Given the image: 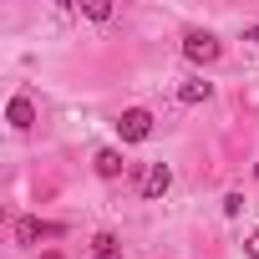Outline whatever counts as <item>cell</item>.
<instances>
[{
  "instance_id": "4",
  "label": "cell",
  "mask_w": 259,
  "mask_h": 259,
  "mask_svg": "<svg viewBox=\"0 0 259 259\" xmlns=\"http://www.w3.org/2000/svg\"><path fill=\"white\" fill-rule=\"evenodd\" d=\"M168 188H173V168H168V163H153L148 178H143V198H163Z\"/></svg>"
},
{
  "instance_id": "5",
  "label": "cell",
  "mask_w": 259,
  "mask_h": 259,
  "mask_svg": "<svg viewBox=\"0 0 259 259\" xmlns=\"http://www.w3.org/2000/svg\"><path fill=\"white\" fill-rule=\"evenodd\" d=\"M6 122L16 127V133H26V127L36 122V107H31V97H11V107H6Z\"/></svg>"
},
{
  "instance_id": "8",
  "label": "cell",
  "mask_w": 259,
  "mask_h": 259,
  "mask_svg": "<svg viewBox=\"0 0 259 259\" xmlns=\"http://www.w3.org/2000/svg\"><path fill=\"white\" fill-rule=\"evenodd\" d=\"M92 254H97V259H117V254H122L117 234H97V239H92Z\"/></svg>"
},
{
  "instance_id": "10",
  "label": "cell",
  "mask_w": 259,
  "mask_h": 259,
  "mask_svg": "<svg viewBox=\"0 0 259 259\" xmlns=\"http://www.w3.org/2000/svg\"><path fill=\"white\" fill-rule=\"evenodd\" d=\"M239 208H244V198H239V193H229V198H224V213H229V219H239Z\"/></svg>"
},
{
  "instance_id": "7",
  "label": "cell",
  "mask_w": 259,
  "mask_h": 259,
  "mask_svg": "<svg viewBox=\"0 0 259 259\" xmlns=\"http://www.w3.org/2000/svg\"><path fill=\"white\" fill-rule=\"evenodd\" d=\"M208 97H213V81H183V87H178V102H183V107H198V102H208Z\"/></svg>"
},
{
  "instance_id": "9",
  "label": "cell",
  "mask_w": 259,
  "mask_h": 259,
  "mask_svg": "<svg viewBox=\"0 0 259 259\" xmlns=\"http://www.w3.org/2000/svg\"><path fill=\"white\" fill-rule=\"evenodd\" d=\"M87 16H92V21H107V16H112V6H107V0H92Z\"/></svg>"
},
{
  "instance_id": "13",
  "label": "cell",
  "mask_w": 259,
  "mask_h": 259,
  "mask_svg": "<svg viewBox=\"0 0 259 259\" xmlns=\"http://www.w3.org/2000/svg\"><path fill=\"white\" fill-rule=\"evenodd\" d=\"M244 41H259V26H254V31H244Z\"/></svg>"
},
{
  "instance_id": "2",
  "label": "cell",
  "mask_w": 259,
  "mask_h": 259,
  "mask_svg": "<svg viewBox=\"0 0 259 259\" xmlns=\"http://www.w3.org/2000/svg\"><path fill=\"white\" fill-rule=\"evenodd\" d=\"M183 56L198 61V66H208V61L224 56V41H219L213 31H188V36H183Z\"/></svg>"
},
{
  "instance_id": "6",
  "label": "cell",
  "mask_w": 259,
  "mask_h": 259,
  "mask_svg": "<svg viewBox=\"0 0 259 259\" xmlns=\"http://www.w3.org/2000/svg\"><path fill=\"white\" fill-rule=\"evenodd\" d=\"M92 163H97V178H122V168H127L117 148H102V153H97Z\"/></svg>"
},
{
  "instance_id": "3",
  "label": "cell",
  "mask_w": 259,
  "mask_h": 259,
  "mask_svg": "<svg viewBox=\"0 0 259 259\" xmlns=\"http://www.w3.org/2000/svg\"><path fill=\"white\" fill-rule=\"evenodd\" d=\"M66 229L51 219H16V244H41V239H61Z\"/></svg>"
},
{
  "instance_id": "12",
  "label": "cell",
  "mask_w": 259,
  "mask_h": 259,
  "mask_svg": "<svg viewBox=\"0 0 259 259\" xmlns=\"http://www.w3.org/2000/svg\"><path fill=\"white\" fill-rule=\"evenodd\" d=\"M41 259H66V254H61V249H46V254H41Z\"/></svg>"
},
{
  "instance_id": "1",
  "label": "cell",
  "mask_w": 259,
  "mask_h": 259,
  "mask_svg": "<svg viewBox=\"0 0 259 259\" xmlns=\"http://www.w3.org/2000/svg\"><path fill=\"white\" fill-rule=\"evenodd\" d=\"M117 138H122V143H148V138H153V112H148V107H127V112L117 117Z\"/></svg>"
},
{
  "instance_id": "11",
  "label": "cell",
  "mask_w": 259,
  "mask_h": 259,
  "mask_svg": "<svg viewBox=\"0 0 259 259\" xmlns=\"http://www.w3.org/2000/svg\"><path fill=\"white\" fill-rule=\"evenodd\" d=\"M244 249H249V259H259V229L249 234V244H244Z\"/></svg>"
}]
</instances>
